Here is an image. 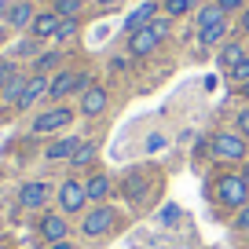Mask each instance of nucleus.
Segmentation results:
<instances>
[{"label": "nucleus", "mask_w": 249, "mask_h": 249, "mask_svg": "<svg viewBox=\"0 0 249 249\" xmlns=\"http://www.w3.org/2000/svg\"><path fill=\"white\" fill-rule=\"evenodd\" d=\"M165 37H169V15L154 18L150 26H143V30H136V33H128V55H132V59H147Z\"/></svg>", "instance_id": "nucleus-1"}, {"label": "nucleus", "mask_w": 249, "mask_h": 249, "mask_svg": "<svg viewBox=\"0 0 249 249\" xmlns=\"http://www.w3.org/2000/svg\"><path fill=\"white\" fill-rule=\"evenodd\" d=\"M216 202L238 213L242 205H249V183L242 179V172H227L216 179Z\"/></svg>", "instance_id": "nucleus-2"}, {"label": "nucleus", "mask_w": 249, "mask_h": 249, "mask_svg": "<svg viewBox=\"0 0 249 249\" xmlns=\"http://www.w3.org/2000/svg\"><path fill=\"white\" fill-rule=\"evenodd\" d=\"M73 107H48V110H40L37 117H33V132L37 136H48V132H59V128H70L73 124Z\"/></svg>", "instance_id": "nucleus-3"}, {"label": "nucleus", "mask_w": 249, "mask_h": 249, "mask_svg": "<svg viewBox=\"0 0 249 249\" xmlns=\"http://www.w3.org/2000/svg\"><path fill=\"white\" fill-rule=\"evenodd\" d=\"M55 202H59V213H62V216H77V213H85V205H88L85 183H77V179H62Z\"/></svg>", "instance_id": "nucleus-4"}, {"label": "nucleus", "mask_w": 249, "mask_h": 249, "mask_svg": "<svg viewBox=\"0 0 249 249\" xmlns=\"http://www.w3.org/2000/svg\"><path fill=\"white\" fill-rule=\"evenodd\" d=\"M92 88V73H70V70H59L48 85V95L52 99H66L73 92H88Z\"/></svg>", "instance_id": "nucleus-5"}, {"label": "nucleus", "mask_w": 249, "mask_h": 249, "mask_svg": "<svg viewBox=\"0 0 249 249\" xmlns=\"http://www.w3.org/2000/svg\"><path fill=\"white\" fill-rule=\"evenodd\" d=\"M117 224V213L110 209V205H92V209L81 216V231L88 234V238H99V234H110Z\"/></svg>", "instance_id": "nucleus-6"}, {"label": "nucleus", "mask_w": 249, "mask_h": 249, "mask_svg": "<svg viewBox=\"0 0 249 249\" xmlns=\"http://www.w3.org/2000/svg\"><path fill=\"white\" fill-rule=\"evenodd\" d=\"M209 147H213V158L242 161V158H246V136H238V132H216Z\"/></svg>", "instance_id": "nucleus-7"}, {"label": "nucleus", "mask_w": 249, "mask_h": 249, "mask_svg": "<svg viewBox=\"0 0 249 249\" xmlns=\"http://www.w3.org/2000/svg\"><path fill=\"white\" fill-rule=\"evenodd\" d=\"M48 198H52V187H48L44 179H30V183H22V191H18V205H22V209H33V213L44 209Z\"/></svg>", "instance_id": "nucleus-8"}, {"label": "nucleus", "mask_w": 249, "mask_h": 249, "mask_svg": "<svg viewBox=\"0 0 249 249\" xmlns=\"http://www.w3.org/2000/svg\"><path fill=\"white\" fill-rule=\"evenodd\" d=\"M37 234L55 246V242H66L70 224H66V216H62V213H44V216H40V224H37Z\"/></svg>", "instance_id": "nucleus-9"}, {"label": "nucleus", "mask_w": 249, "mask_h": 249, "mask_svg": "<svg viewBox=\"0 0 249 249\" xmlns=\"http://www.w3.org/2000/svg\"><path fill=\"white\" fill-rule=\"evenodd\" d=\"M33 18H37V8H33L30 0H15V4H8V26H11V30H26V33H30Z\"/></svg>", "instance_id": "nucleus-10"}, {"label": "nucleus", "mask_w": 249, "mask_h": 249, "mask_svg": "<svg viewBox=\"0 0 249 249\" xmlns=\"http://www.w3.org/2000/svg\"><path fill=\"white\" fill-rule=\"evenodd\" d=\"M107 103H110L107 88L92 85V88H88V92H81V114H85V117H99L103 110H107Z\"/></svg>", "instance_id": "nucleus-11"}, {"label": "nucleus", "mask_w": 249, "mask_h": 249, "mask_svg": "<svg viewBox=\"0 0 249 249\" xmlns=\"http://www.w3.org/2000/svg\"><path fill=\"white\" fill-rule=\"evenodd\" d=\"M59 26H62V18L55 15V11H37V18H33V26H30V37L33 40H48V37L59 33Z\"/></svg>", "instance_id": "nucleus-12"}, {"label": "nucleus", "mask_w": 249, "mask_h": 249, "mask_svg": "<svg viewBox=\"0 0 249 249\" xmlns=\"http://www.w3.org/2000/svg\"><path fill=\"white\" fill-rule=\"evenodd\" d=\"M81 143H85L81 136H62V140H55L52 147L44 150V158H48V161H70V158L77 154Z\"/></svg>", "instance_id": "nucleus-13"}, {"label": "nucleus", "mask_w": 249, "mask_h": 249, "mask_svg": "<svg viewBox=\"0 0 249 249\" xmlns=\"http://www.w3.org/2000/svg\"><path fill=\"white\" fill-rule=\"evenodd\" d=\"M48 85H52V77H48V73H33V77H30V85H26V92H22V99H18V107H15V110H30L33 103L40 99V95H48Z\"/></svg>", "instance_id": "nucleus-14"}, {"label": "nucleus", "mask_w": 249, "mask_h": 249, "mask_svg": "<svg viewBox=\"0 0 249 249\" xmlns=\"http://www.w3.org/2000/svg\"><path fill=\"white\" fill-rule=\"evenodd\" d=\"M154 15H158V4H154V0L140 4V8L128 11V18H124V33H136V30H143V26H150V22H154Z\"/></svg>", "instance_id": "nucleus-15"}, {"label": "nucleus", "mask_w": 249, "mask_h": 249, "mask_svg": "<svg viewBox=\"0 0 249 249\" xmlns=\"http://www.w3.org/2000/svg\"><path fill=\"white\" fill-rule=\"evenodd\" d=\"M246 55H249V52H246V44H242V40H224V44H220V55H216V62L224 66L227 73H231L234 66H238V62L246 59Z\"/></svg>", "instance_id": "nucleus-16"}, {"label": "nucleus", "mask_w": 249, "mask_h": 249, "mask_svg": "<svg viewBox=\"0 0 249 249\" xmlns=\"http://www.w3.org/2000/svg\"><path fill=\"white\" fill-rule=\"evenodd\" d=\"M85 195H88V202L103 205L110 198V176H107V172H92V176L85 179Z\"/></svg>", "instance_id": "nucleus-17"}, {"label": "nucleus", "mask_w": 249, "mask_h": 249, "mask_svg": "<svg viewBox=\"0 0 249 249\" xmlns=\"http://www.w3.org/2000/svg\"><path fill=\"white\" fill-rule=\"evenodd\" d=\"M198 30H209V26H224L227 22V11L220 8L216 0H209V4H202V8H198Z\"/></svg>", "instance_id": "nucleus-18"}, {"label": "nucleus", "mask_w": 249, "mask_h": 249, "mask_svg": "<svg viewBox=\"0 0 249 249\" xmlns=\"http://www.w3.org/2000/svg\"><path fill=\"white\" fill-rule=\"evenodd\" d=\"M121 191H124V198H143L150 191V179L143 176V172H132V176H124Z\"/></svg>", "instance_id": "nucleus-19"}, {"label": "nucleus", "mask_w": 249, "mask_h": 249, "mask_svg": "<svg viewBox=\"0 0 249 249\" xmlns=\"http://www.w3.org/2000/svg\"><path fill=\"white\" fill-rule=\"evenodd\" d=\"M95 158H99V147H95L92 140H85V143L77 147V154L70 158V165H73V169H88V165H92Z\"/></svg>", "instance_id": "nucleus-20"}, {"label": "nucleus", "mask_w": 249, "mask_h": 249, "mask_svg": "<svg viewBox=\"0 0 249 249\" xmlns=\"http://www.w3.org/2000/svg\"><path fill=\"white\" fill-rule=\"evenodd\" d=\"M224 37H227V22L224 26H209V30H198V44H202V48L224 44Z\"/></svg>", "instance_id": "nucleus-21"}, {"label": "nucleus", "mask_w": 249, "mask_h": 249, "mask_svg": "<svg viewBox=\"0 0 249 249\" xmlns=\"http://www.w3.org/2000/svg\"><path fill=\"white\" fill-rule=\"evenodd\" d=\"M81 8H85V0H52V11L59 18H77Z\"/></svg>", "instance_id": "nucleus-22"}, {"label": "nucleus", "mask_w": 249, "mask_h": 249, "mask_svg": "<svg viewBox=\"0 0 249 249\" xmlns=\"http://www.w3.org/2000/svg\"><path fill=\"white\" fill-rule=\"evenodd\" d=\"M26 85H30V77H22V73H18V77L11 81V85L4 88V92H0V95H4V103H11V107H18V99H22Z\"/></svg>", "instance_id": "nucleus-23"}, {"label": "nucleus", "mask_w": 249, "mask_h": 249, "mask_svg": "<svg viewBox=\"0 0 249 249\" xmlns=\"http://www.w3.org/2000/svg\"><path fill=\"white\" fill-rule=\"evenodd\" d=\"M161 8H165L169 18H179V15H187V11H195L198 0H161Z\"/></svg>", "instance_id": "nucleus-24"}, {"label": "nucleus", "mask_w": 249, "mask_h": 249, "mask_svg": "<svg viewBox=\"0 0 249 249\" xmlns=\"http://www.w3.org/2000/svg\"><path fill=\"white\" fill-rule=\"evenodd\" d=\"M59 62H62L59 52H44V55H37V59H33V70H37V73H48V70H55Z\"/></svg>", "instance_id": "nucleus-25"}, {"label": "nucleus", "mask_w": 249, "mask_h": 249, "mask_svg": "<svg viewBox=\"0 0 249 249\" xmlns=\"http://www.w3.org/2000/svg\"><path fill=\"white\" fill-rule=\"evenodd\" d=\"M18 77V70H15V62L11 59H0V92H4V88L11 85V81Z\"/></svg>", "instance_id": "nucleus-26"}, {"label": "nucleus", "mask_w": 249, "mask_h": 249, "mask_svg": "<svg viewBox=\"0 0 249 249\" xmlns=\"http://www.w3.org/2000/svg\"><path fill=\"white\" fill-rule=\"evenodd\" d=\"M231 81H234V85H246V81H249V55L231 70Z\"/></svg>", "instance_id": "nucleus-27"}, {"label": "nucleus", "mask_w": 249, "mask_h": 249, "mask_svg": "<svg viewBox=\"0 0 249 249\" xmlns=\"http://www.w3.org/2000/svg\"><path fill=\"white\" fill-rule=\"evenodd\" d=\"M15 55H33V59H37V55H40V40H33V37H26V40H22V44H18V48H15Z\"/></svg>", "instance_id": "nucleus-28"}, {"label": "nucleus", "mask_w": 249, "mask_h": 249, "mask_svg": "<svg viewBox=\"0 0 249 249\" xmlns=\"http://www.w3.org/2000/svg\"><path fill=\"white\" fill-rule=\"evenodd\" d=\"M73 33H77V18H62V26H59V33H55V37L66 40V37H73Z\"/></svg>", "instance_id": "nucleus-29"}, {"label": "nucleus", "mask_w": 249, "mask_h": 249, "mask_svg": "<svg viewBox=\"0 0 249 249\" xmlns=\"http://www.w3.org/2000/svg\"><path fill=\"white\" fill-rule=\"evenodd\" d=\"M234 124H238V136H246V140H249V107H246V110H238Z\"/></svg>", "instance_id": "nucleus-30"}, {"label": "nucleus", "mask_w": 249, "mask_h": 249, "mask_svg": "<svg viewBox=\"0 0 249 249\" xmlns=\"http://www.w3.org/2000/svg\"><path fill=\"white\" fill-rule=\"evenodd\" d=\"M234 227H238V231H249V205H242V209L234 213Z\"/></svg>", "instance_id": "nucleus-31"}, {"label": "nucleus", "mask_w": 249, "mask_h": 249, "mask_svg": "<svg viewBox=\"0 0 249 249\" xmlns=\"http://www.w3.org/2000/svg\"><path fill=\"white\" fill-rule=\"evenodd\" d=\"M216 4L227 11V15H231V11H246V0H216Z\"/></svg>", "instance_id": "nucleus-32"}, {"label": "nucleus", "mask_w": 249, "mask_h": 249, "mask_svg": "<svg viewBox=\"0 0 249 249\" xmlns=\"http://www.w3.org/2000/svg\"><path fill=\"white\" fill-rule=\"evenodd\" d=\"M179 216V209H176V205H169V209H161V220H176Z\"/></svg>", "instance_id": "nucleus-33"}, {"label": "nucleus", "mask_w": 249, "mask_h": 249, "mask_svg": "<svg viewBox=\"0 0 249 249\" xmlns=\"http://www.w3.org/2000/svg\"><path fill=\"white\" fill-rule=\"evenodd\" d=\"M238 26H242V33H249V8L242 11V18H238Z\"/></svg>", "instance_id": "nucleus-34"}, {"label": "nucleus", "mask_w": 249, "mask_h": 249, "mask_svg": "<svg viewBox=\"0 0 249 249\" xmlns=\"http://www.w3.org/2000/svg\"><path fill=\"white\" fill-rule=\"evenodd\" d=\"M8 22V4H4V0H0V26Z\"/></svg>", "instance_id": "nucleus-35"}, {"label": "nucleus", "mask_w": 249, "mask_h": 249, "mask_svg": "<svg viewBox=\"0 0 249 249\" xmlns=\"http://www.w3.org/2000/svg\"><path fill=\"white\" fill-rule=\"evenodd\" d=\"M52 249H77V246H73V242H55Z\"/></svg>", "instance_id": "nucleus-36"}, {"label": "nucleus", "mask_w": 249, "mask_h": 249, "mask_svg": "<svg viewBox=\"0 0 249 249\" xmlns=\"http://www.w3.org/2000/svg\"><path fill=\"white\" fill-rule=\"evenodd\" d=\"M238 92H242V95L249 99V81H246V85H238Z\"/></svg>", "instance_id": "nucleus-37"}, {"label": "nucleus", "mask_w": 249, "mask_h": 249, "mask_svg": "<svg viewBox=\"0 0 249 249\" xmlns=\"http://www.w3.org/2000/svg\"><path fill=\"white\" fill-rule=\"evenodd\" d=\"M95 4H103V8H110V4H117V0H95Z\"/></svg>", "instance_id": "nucleus-38"}]
</instances>
